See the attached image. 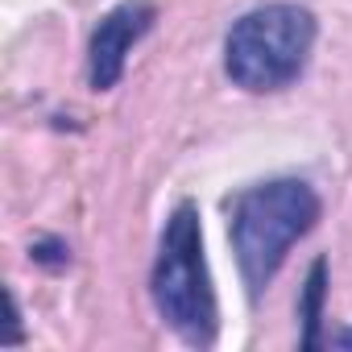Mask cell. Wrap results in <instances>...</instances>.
<instances>
[{"mask_svg":"<svg viewBox=\"0 0 352 352\" xmlns=\"http://www.w3.org/2000/svg\"><path fill=\"white\" fill-rule=\"evenodd\" d=\"M319 216H323L319 191L307 179H294V174L245 187L228 204V241L253 307L274 286L290 249L319 224Z\"/></svg>","mask_w":352,"mask_h":352,"instance_id":"obj_1","label":"cell"},{"mask_svg":"<svg viewBox=\"0 0 352 352\" xmlns=\"http://www.w3.org/2000/svg\"><path fill=\"white\" fill-rule=\"evenodd\" d=\"M149 298L157 319L187 348H212L220 336V302L204 249V216L195 199H179L162 224L149 270Z\"/></svg>","mask_w":352,"mask_h":352,"instance_id":"obj_2","label":"cell"},{"mask_svg":"<svg viewBox=\"0 0 352 352\" xmlns=\"http://www.w3.org/2000/svg\"><path fill=\"white\" fill-rule=\"evenodd\" d=\"M319 21L307 5L270 0L232 21L224 34V75L249 96H270L302 79Z\"/></svg>","mask_w":352,"mask_h":352,"instance_id":"obj_3","label":"cell"},{"mask_svg":"<svg viewBox=\"0 0 352 352\" xmlns=\"http://www.w3.org/2000/svg\"><path fill=\"white\" fill-rule=\"evenodd\" d=\"M153 21H157V9L149 0H124V5H116L100 17V25L91 30V42H87V83H91V91H112L124 79L133 46L153 30Z\"/></svg>","mask_w":352,"mask_h":352,"instance_id":"obj_4","label":"cell"},{"mask_svg":"<svg viewBox=\"0 0 352 352\" xmlns=\"http://www.w3.org/2000/svg\"><path fill=\"white\" fill-rule=\"evenodd\" d=\"M327 286H331V265H327V257H315L311 270H307V278H302V290H298V323H302L298 348L302 352H315V348L327 344V336H323Z\"/></svg>","mask_w":352,"mask_h":352,"instance_id":"obj_5","label":"cell"},{"mask_svg":"<svg viewBox=\"0 0 352 352\" xmlns=\"http://www.w3.org/2000/svg\"><path fill=\"white\" fill-rule=\"evenodd\" d=\"M30 261L46 265V270H67V265H71V245L58 241V236H38V241L30 245Z\"/></svg>","mask_w":352,"mask_h":352,"instance_id":"obj_6","label":"cell"},{"mask_svg":"<svg viewBox=\"0 0 352 352\" xmlns=\"http://www.w3.org/2000/svg\"><path fill=\"white\" fill-rule=\"evenodd\" d=\"M5 344H25V336H21V311H17L13 294H9V340Z\"/></svg>","mask_w":352,"mask_h":352,"instance_id":"obj_7","label":"cell"},{"mask_svg":"<svg viewBox=\"0 0 352 352\" xmlns=\"http://www.w3.org/2000/svg\"><path fill=\"white\" fill-rule=\"evenodd\" d=\"M327 344H331V348H352V327H344V331L327 336Z\"/></svg>","mask_w":352,"mask_h":352,"instance_id":"obj_8","label":"cell"}]
</instances>
